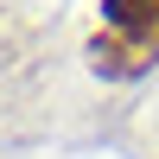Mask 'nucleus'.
<instances>
[{"label":"nucleus","mask_w":159,"mask_h":159,"mask_svg":"<svg viewBox=\"0 0 159 159\" xmlns=\"http://www.w3.org/2000/svg\"><path fill=\"white\" fill-rule=\"evenodd\" d=\"M89 57H96V70H108V76H140L147 64L159 57V45H147V38H134V32H96V45H89Z\"/></svg>","instance_id":"obj_1"}]
</instances>
